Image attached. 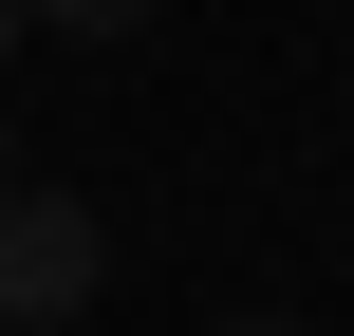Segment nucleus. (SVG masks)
I'll use <instances>...</instances> for the list:
<instances>
[{
    "instance_id": "f257e3e1",
    "label": "nucleus",
    "mask_w": 354,
    "mask_h": 336,
    "mask_svg": "<svg viewBox=\"0 0 354 336\" xmlns=\"http://www.w3.org/2000/svg\"><path fill=\"white\" fill-rule=\"evenodd\" d=\"M112 299V224L75 187H0V336H75Z\"/></svg>"
},
{
    "instance_id": "f03ea898",
    "label": "nucleus",
    "mask_w": 354,
    "mask_h": 336,
    "mask_svg": "<svg viewBox=\"0 0 354 336\" xmlns=\"http://www.w3.org/2000/svg\"><path fill=\"white\" fill-rule=\"evenodd\" d=\"M19 19H56V37H149L168 0H19Z\"/></svg>"
},
{
    "instance_id": "7ed1b4c3",
    "label": "nucleus",
    "mask_w": 354,
    "mask_h": 336,
    "mask_svg": "<svg viewBox=\"0 0 354 336\" xmlns=\"http://www.w3.org/2000/svg\"><path fill=\"white\" fill-rule=\"evenodd\" d=\"M224 336H299V318H224Z\"/></svg>"
},
{
    "instance_id": "20e7f679",
    "label": "nucleus",
    "mask_w": 354,
    "mask_h": 336,
    "mask_svg": "<svg viewBox=\"0 0 354 336\" xmlns=\"http://www.w3.org/2000/svg\"><path fill=\"white\" fill-rule=\"evenodd\" d=\"M0 56H19V0H0Z\"/></svg>"
},
{
    "instance_id": "39448f33",
    "label": "nucleus",
    "mask_w": 354,
    "mask_h": 336,
    "mask_svg": "<svg viewBox=\"0 0 354 336\" xmlns=\"http://www.w3.org/2000/svg\"><path fill=\"white\" fill-rule=\"evenodd\" d=\"M0 187H19V131H0Z\"/></svg>"
}]
</instances>
